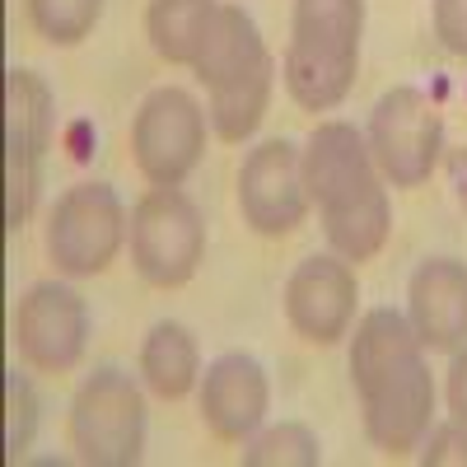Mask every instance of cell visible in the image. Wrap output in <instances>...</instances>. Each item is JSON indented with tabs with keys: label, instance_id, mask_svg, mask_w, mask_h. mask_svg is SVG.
<instances>
[{
	"label": "cell",
	"instance_id": "cell-1",
	"mask_svg": "<svg viewBox=\"0 0 467 467\" xmlns=\"http://www.w3.org/2000/svg\"><path fill=\"white\" fill-rule=\"evenodd\" d=\"M350 388L374 449L411 453L435 420V379L407 314L369 308L350 337Z\"/></svg>",
	"mask_w": 467,
	"mask_h": 467
},
{
	"label": "cell",
	"instance_id": "cell-2",
	"mask_svg": "<svg viewBox=\"0 0 467 467\" xmlns=\"http://www.w3.org/2000/svg\"><path fill=\"white\" fill-rule=\"evenodd\" d=\"M299 173L308 206H318L323 215L332 253L356 266L379 257L393 229V202L365 131L350 122H318L299 150Z\"/></svg>",
	"mask_w": 467,
	"mask_h": 467
},
{
	"label": "cell",
	"instance_id": "cell-3",
	"mask_svg": "<svg viewBox=\"0 0 467 467\" xmlns=\"http://www.w3.org/2000/svg\"><path fill=\"white\" fill-rule=\"evenodd\" d=\"M187 70L206 89V117H211L215 136L229 145H244L262 127L271 85H276V61H271L253 15L224 0L211 19V33H206L197 61Z\"/></svg>",
	"mask_w": 467,
	"mask_h": 467
},
{
	"label": "cell",
	"instance_id": "cell-4",
	"mask_svg": "<svg viewBox=\"0 0 467 467\" xmlns=\"http://www.w3.org/2000/svg\"><path fill=\"white\" fill-rule=\"evenodd\" d=\"M365 0H295L285 43V89L304 112H332L346 103L360 70Z\"/></svg>",
	"mask_w": 467,
	"mask_h": 467
},
{
	"label": "cell",
	"instance_id": "cell-5",
	"mask_svg": "<svg viewBox=\"0 0 467 467\" xmlns=\"http://www.w3.org/2000/svg\"><path fill=\"white\" fill-rule=\"evenodd\" d=\"M70 449L89 467H131L145 453V398L140 383L103 365L70 398Z\"/></svg>",
	"mask_w": 467,
	"mask_h": 467
},
{
	"label": "cell",
	"instance_id": "cell-6",
	"mask_svg": "<svg viewBox=\"0 0 467 467\" xmlns=\"http://www.w3.org/2000/svg\"><path fill=\"white\" fill-rule=\"evenodd\" d=\"M127 239H131V220L122 197L108 182H75L47 211L43 248L61 276L85 281V276H103Z\"/></svg>",
	"mask_w": 467,
	"mask_h": 467
},
{
	"label": "cell",
	"instance_id": "cell-7",
	"mask_svg": "<svg viewBox=\"0 0 467 467\" xmlns=\"http://www.w3.org/2000/svg\"><path fill=\"white\" fill-rule=\"evenodd\" d=\"M206 257V220L182 187H150L131 206V266L150 285L178 290Z\"/></svg>",
	"mask_w": 467,
	"mask_h": 467
},
{
	"label": "cell",
	"instance_id": "cell-8",
	"mask_svg": "<svg viewBox=\"0 0 467 467\" xmlns=\"http://www.w3.org/2000/svg\"><path fill=\"white\" fill-rule=\"evenodd\" d=\"M206 108L178 85L150 89L131 117V160L150 187H182L206 154Z\"/></svg>",
	"mask_w": 467,
	"mask_h": 467
},
{
	"label": "cell",
	"instance_id": "cell-9",
	"mask_svg": "<svg viewBox=\"0 0 467 467\" xmlns=\"http://www.w3.org/2000/svg\"><path fill=\"white\" fill-rule=\"evenodd\" d=\"M57 103L37 70H5V229H24L37 187H43V154L52 145Z\"/></svg>",
	"mask_w": 467,
	"mask_h": 467
},
{
	"label": "cell",
	"instance_id": "cell-10",
	"mask_svg": "<svg viewBox=\"0 0 467 467\" xmlns=\"http://www.w3.org/2000/svg\"><path fill=\"white\" fill-rule=\"evenodd\" d=\"M369 154L383 173V182L393 187H420L440 169V154H444V117L431 103V94L416 89V85H398L388 89L374 112H369V127H365Z\"/></svg>",
	"mask_w": 467,
	"mask_h": 467
},
{
	"label": "cell",
	"instance_id": "cell-11",
	"mask_svg": "<svg viewBox=\"0 0 467 467\" xmlns=\"http://www.w3.org/2000/svg\"><path fill=\"white\" fill-rule=\"evenodd\" d=\"M19 360L37 374H70L89 346V304L61 281H37L10 314Z\"/></svg>",
	"mask_w": 467,
	"mask_h": 467
},
{
	"label": "cell",
	"instance_id": "cell-12",
	"mask_svg": "<svg viewBox=\"0 0 467 467\" xmlns=\"http://www.w3.org/2000/svg\"><path fill=\"white\" fill-rule=\"evenodd\" d=\"M239 215L262 239H290L308 215V192L299 173V145L271 136L253 145L239 164Z\"/></svg>",
	"mask_w": 467,
	"mask_h": 467
},
{
	"label": "cell",
	"instance_id": "cell-13",
	"mask_svg": "<svg viewBox=\"0 0 467 467\" xmlns=\"http://www.w3.org/2000/svg\"><path fill=\"white\" fill-rule=\"evenodd\" d=\"M281 304L295 337H304L308 346H337L341 337H350V323H356L360 281L346 257L314 253L290 271Z\"/></svg>",
	"mask_w": 467,
	"mask_h": 467
},
{
	"label": "cell",
	"instance_id": "cell-14",
	"mask_svg": "<svg viewBox=\"0 0 467 467\" xmlns=\"http://www.w3.org/2000/svg\"><path fill=\"white\" fill-rule=\"evenodd\" d=\"M197 407H202V425L224 440V444H248L262 420L271 411V383L266 369L248 356V350H224L202 369L197 383Z\"/></svg>",
	"mask_w": 467,
	"mask_h": 467
},
{
	"label": "cell",
	"instance_id": "cell-15",
	"mask_svg": "<svg viewBox=\"0 0 467 467\" xmlns=\"http://www.w3.org/2000/svg\"><path fill=\"white\" fill-rule=\"evenodd\" d=\"M407 323L425 350L467 346V262L425 257L407 281Z\"/></svg>",
	"mask_w": 467,
	"mask_h": 467
},
{
	"label": "cell",
	"instance_id": "cell-16",
	"mask_svg": "<svg viewBox=\"0 0 467 467\" xmlns=\"http://www.w3.org/2000/svg\"><path fill=\"white\" fill-rule=\"evenodd\" d=\"M140 379H145L150 393L164 398V402L187 398L192 388L202 383V346H197V337L173 318L154 323L140 341Z\"/></svg>",
	"mask_w": 467,
	"mask_h": 467
},
{
	"label": "cell",
	"instance_id": "cell-17",
	"mask_svg": "<svg viewBox=\"0 0 467 467\" xmlns=\"http://www.w3.org/2000/svg\"><path fill=\"white\" fill-rule=\"evenodd\" d=\"M215 10H220V0H150L145 33H150L154 57L169 66H192L211 33Z\"/></svg>",
	"mask_w": 467,
	"mask_h": 467
},
{
	"label": "cell",
	"instance_id": "cell-18",
	"mask_svg": "<svg viewBox=\"0 0 467 467\" xmlns=\"http://www.w3.org/2000/svg\"><path fill=\"white\" fill-rule=\"evenodd\" d=\"M244 462L248 467H318L323 444L304 420H281L271 431H257L244 444Z\"/></svg>",
	"mask_w": 467,
	"mask_h": 467
},
{
	"label": "cell",
	"instance_id": "cell-19",
	"mask_svg": "<svg viewBox=\"0 0 467 467\" xmlns=\"http://www.w3.org/2000/svg\"><path fill=\"white\" fill-rule=\"evenodd\" d=\"M28 19L52 47H80L103 19V0H28Z\"/></svg>",
	"mask_w": 467,
	"mask_h": 467
},
{
	"label": "cell",
	"instance_id": "cell-20",
	"mask_svg": "<svg viewBox=\"0 0 467 467\" xmlns=\"http://www.w3.org/2000/svg\"><path fill=\"white\" fill-rule=\"evenodd\" d=\"M33 435H37V393L28 374L10 369L5 374V449L10 458H24L33 449Z\"/></svg>",
	"mask_w": 467,
	"mask_h": 467
},
{
	"label": "cell",
	"instance_id": "cell-21",
	"mask_svg": "<svg viewBox=\"0 0 467 467\" xmlns=\"http://www.w3.org/2000/svg\"><path fill=\"white\" fill-rule=\"evenodd\" d=\"M416 458H420L425 467H444V462L467 467V425H462V420L431 425V431H425V440L416 444Z\"/></svg>",
	"mask_w": 467,
	"mask_h": 467
},
{
	"label": "cell",
	"instance_id": "cell-22",
	"mask_svg": "<svg viewBox=\"0 0 467 467\" xmlns=\"http://www.w3.org/2000/svg\"><path fill=\"white\" fill-rule=\"evenodd\" d=\"M431 24H435L440 47L467 61V0H435Z\"/></svg>",
	"mask_w": 467,
	"mask_h": 467
},
{
	"label": "cell",
	"instance_id": "cell-23",
	"mask_svg": "<svg viewBox=\"0 0 467 467\" xmlns=\"http://www.w3.org/2000/svg\"><path fill=\"white\" fill-rule=\"evenodd\" d=\"M444 398H449L453 420H462V425H467V346H458V350H453V360H449Z\"/></svg>",
	"mask_w": 467,
	"mask_h": 467
}]
</instances>
